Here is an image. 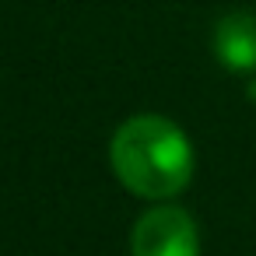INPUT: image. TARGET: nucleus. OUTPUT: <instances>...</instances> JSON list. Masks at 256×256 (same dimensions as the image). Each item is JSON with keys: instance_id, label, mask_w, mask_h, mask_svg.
Wrapping results in <instances>:
<instances>
[{"instance_id": "nucleus-3", "label": "nucleus", "mask_w": 256, "mask_h": 256, "mask_svg": "<svg viewBox=\"0 0 256 256\" xmlns=\"http://www.w3.org/2000/svg\"><path fill=\"white\" fill-rule=\"evenodd\" d=\"M214 56L235 74L256 70V14L235 11L214 25Z\"/></svg>"}, {"instance_id": "nucleus-1", "label": "nucleus", "mask_w": 256, "mask_h": 256, "mask_svg": "<svg viewBox=\"0 0 256 256\" xmlns=\"http://www.w3.org/2000/svg\"><path fill=\"white\" fill-rule=\"evenodd\" d=\"M109 162L116 179L144 200H168L193 179L190 137L172 120L154 112H140L120 123L109 140Z\"/></svg>"}, {"instance_id": "nucleus-2", "label": "nucleus", "mask_w": 256, "mask_h": 256, "mask_svg": "<svg viewBox=\"0 0 256 256\" xmlns=\"http://www.w3.org/2000/svg\"><path fill=\"white\" fill-rule=\"evenodd\" d=\"M130 256H200V232L182 207H151L130 228Z\"/></svg>"}]
</instances>
